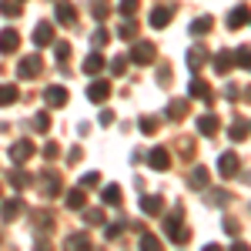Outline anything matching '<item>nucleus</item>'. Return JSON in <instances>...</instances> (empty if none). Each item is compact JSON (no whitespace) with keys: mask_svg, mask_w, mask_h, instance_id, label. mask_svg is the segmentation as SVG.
<instances>
[{"mask_svg":"<svg viewBox=\"0 0 251 251\" xmlns=\"http://www.w3.org/2000/svg\"><path fill=\"white\" fill-rule=\"evenodd\" d=\"M7 181H10L14 188H27V184H34V177H30L27 171H20V168H14V171L7 174Z\"/></svg>","mask_w":251,"mask_h":251,"instance_id":"obj_22","label":"nucleus"},{"mask_svg":"<svg viewBox=\"0 0 251 251\" xmlns=\"http://www.w3.org/2000/svg\"><path fill=\"white\" fill-rule=\"evenodd\" d=\"M17 97H20L17 84H0V107H7V104H14Z\"/></svg>","mask_w":251,"mask_h":251,"instance_id":"obj_21","label":"nucleus"},{"mask_svg":"<svg viewBox=\"0 0 251 251\" xmlns=\"http://www.w3.org/2000/svg\"><path fill=\"white\" fill-rule=\"evenodd\" d=\"M134 10H137V0H121V14L124 17H131Z\"/></svg>","mask_w":251,"mask_h":251,"instance_id":"obj_43","label":"nucleus"},{"mask_svg":"<svg viewBox=\"0 0 251 251\" xmlns=\"http://www.w3.org/2000/svg\"><path fill=\"white\" fill-rule=\"evenodd\" d=\"M97 184H100V174H97V171L80 174V188H97Z\"/></svg>","mask_w":251,"mask_h":251,"instance_id":"obj_31","label":"nucleus"},{"mask_svg":"<svg viewBox=\"0 0 251 251\" xmlns=\"http://www.w3.org/2000/svg\"><path fill=\"white\" fill-rule=\"evenodd\" d=\"M191 184L194 188H204V184H208V171H204V168H194L191 171Z\"/></svg>","mask_w":251,"mask_h":251,"instance_id":"obj_33","label":"nucleus"},{"mask_svg":"<svg viewBox=\"0 0 251 251\" xmlns=\"http://www.w3.org/2000/svg\"><path fill=\"white\" fill-rule=\"evenodd\" d=\"M238 164H241L238 154H234V151H225V154L218 157V171H221V177H234V174H238Z\"/></svg>","mask_w":251,"mask_h":251,"instance_id":"obj_6","label":"nucleus"},{"mask_svg":"<svg viewBox=\"0 0 251 251\" xmlns=\"http://www.w3.org/2000/svg\"><path fill=\"white\" fill-rule=\"evenodd\" d=\"M188 94L198 97V100H211V87H208V80L194 77V80H191V87H188Z\"/></svg>","mask_w":251,"mask_h":251,"instance_id":"obj_13","label":"nucleus"},{"mask_svg":"<svg viewBox=\"0 0 251 251\" xmlns=\"http://www.w3.org/2000/svg\"><path fill=\"white\" fill-rule=\"evenodd\" d=\"M111 97V84L107 80H94L91 87H87V100H94V104H104Z\"/></svg>","mask_w":251,"mask_h":251,"instance_id":"obj_7","label":"nucleus"},{"mask_svg":"<svg viewBox=\"0 0 251 251\" xmlns=\"http://www.w3.org/2000/svg\"><path fill=\"white\" fill-rule=\"evenodd\" d=\"M54 17L64 24V27H71L74 20H77V14H74V3H67V0H60V3H54Z\"/></svg>","mask_w":251,"mask_h":251,"instance_id":"obj_8","label":"nucleus"},{"mask_svg":"<svg viewBox=\"0 0 251 251\" xmlns=\"http://www.w3.org/2000/svg\"><path fill=\"white\" fill-rule=\"evenodd\" d=\"M0 14H3V17H20V3L17 0H3V3H0Z\"/></svg>","mask_w":251,"mask_h":251,"instance_id":"obj_28","label":"nucleus"},{"mask_svg":"<svg viewBox=\"0 0 251 251\" xmlns=\"http://www.w3.org/2000/svg\"><path fill=\"white\" fill-rule=\"evenodd\" d=\"M124 67H127V57H114V60H111V71H114V77H121V74H124Z\"/></svg>","mask_w":251,"mask_h":251,"instance_id":"obj_41","label":"nucleus"},{"mask_svg":"<svg viewBox=\"0 0 251 251\" xmlns=\"http://www.w3.org/2000/svg\"><path fill=\"white\" fill-rule=\"evenodd\" d=\"M111 121H114V114H111V111H100V124H104V127H107Z\"/></svg>","mask_w":251,"mask_h":251,"instance_id":"obj_46","label":"nucleus"},{"mask_svg":"<svg viewBox=\"0 0 251 251\" xmlns=\"http://www.w3.org/2000/svg\"><path fill=\"white\" fill-rule=\"evenodd\" d=\"M234 64H241V67H245V71H251V50L248 47H238V50H234Z\"/></svg>","mask_w":251,"mask_h":251,"instance_id":"obj_30","label":"nucleus"},{"mask_svg":"<svg viewBox=\"0 0 251 251\" xmlns=\"http://www.w3.org/2000/svg\"><path fill=\"white\" fill-rule=\"evenodd\" d=\"M17 47H20V34L14 27H3L0 30V54H14Z\"/></svg>","mask_w":251,"mask_h":251,"instance_id":"obj_4","label":"nucleus"},{"mask_svg":"<svg viewBox=\"0 0 251 251\" xmlns=\"http://www.w3.org/2000/svg\"><path fill=\"white\" fill-rule=\"evenodd\" d=\"M188 114V100H171V121H181Z\"/></svg>","mask_w":251,"mask_h":251,"instance_id":"obj_29","label":"nucleus"},{"mask_svg":"<svg viewBox=\"0 0 251 251\" xmlns=\"http://www.w3.org/2000/svg\"><path fill=\"white\" fill-rule=\"evenodd\" d=\"M0 214H3V221L17 218V214H20V201H17V198H14V201H3V208H0Z\"/></svg>","mask_w":251,"mask_h":251,"instance_id":"obj_25","label":"nucleus"},{"mask_svg":"<svg viewBox=\"0 0 251 251\" xmlns=\"http://www.w3.org/2000/svg\"><path fill=\"white\" fill-rule=\"evenodd\" d=\"M245 97H248V100H251V91H248V94H245Z\"/></svg>","mask_w":251,"mask_h":251,"instance_id":"obj_48","label":"nucleus"},{"mask_svg":"<svg viewBox=\"0 0 251 251\" xmlns=\"http://www.w3.org/2000/svg\"><path fill=\"white\" fill-rule=\"evenodd\" d=\"M231 67H234V54H228V50L214 54V71H218V74H228Z\"/></svg>","mask_w":251,"mask_h":251,"instance_id":"obj_18","label":"nucleus"},{"mask_svg":"<svg viewBox=\"0 0 251 251\" xmlns=\"http://www.w3.org/2000/svg\"><path fill=\"white\" fill-rule=\"evenodd\" d=\"M141 248H144V251H157V248H161V241H157L154 234H141Z\"/></svg>","mask_w":251,"mask_h":251,"instance_id":"obj_37","label":"nucleus"},{"mask_svg":"<svg viewBox=\"0 0 251 251\" xmlns=\"http://www.w3.org/2000/svg\"><path fill=\"white\" fill-rule=\"evenodd\" d=\"M154 57H157V47L151 44V40H137L134 50H131V60H134V64H141V67L154 64Z\"/></svg>","mask_w":251,"mask_h":251,"instance_id":"obj_2","label":"nucleus"},{"mask_svg":"<svg viewBox=\"0 0 251 251\" xmlns=\"http://www.w3.org/2000/svg\"><path fill=\"white\" fill-rule=\"evenodd\" d=\"M84 221L87 225H104V211L100 208H91V211H84Z\"/></svg>","mask_w":251,"mask_h":251,"instance_id":"obj_34","label":"nucleus"},{"mask_svg":"<svg viewBox=\"0 0 251 251\" xmlns=\"http://www.w3.org/2000/svg\"><path fill=\"white\" fill-rule=\"evenodd\" d=\"M107 40H111V34H107L104 27H97V30H94V47H104Z\"/></svg>","mask_w":251,"mask_h":251,"instance_id":"obj_40","label":"nucleus"},{"mask_svg":"<svg viewBox=\"0 0 251 251\" xmlns=\"http://www.w3.org/2000/svg\"><path fill=\"white\" fill-rule=\"evenodd\" d=\"M40 67H44V64H40V57H37V54H30V57H24L17 64V74L24 80H30V77H37V74H40Z\"/></svg>","mask_w":251,"mask_h":251,"instance_id":"obj_3","label":"nucleus"},{"mask_svg":"<svg viewBox=\"0 0 251 251\" xmlns=\"http://www.w3.org/2000/svg\"><path fill=\"white\" fill-rule=\"evenodd\" d=\"M137 127H141L144 134H154V131H157V117H141V121H137Z\"/></svg>","mask_w":251,"mask_h":251,"instance_id":"obj_35","label":"nucleus"},{"mask_svg":"<svg viewBox=\"0 0 251 251\" xmlns=\"http://www.w3.org/2000/svg\"><path fill=\"white\" fill-rule=\"evenodd\" d=\"M157 80L168 84V80H171V67H157Z\"/></svg>","mask_w":251,"mask_h":251,"instance_id":"obj_44","label":"nucleus"},{"mask_svg":"<svg viewBox=\"0 0 251 251\" xmlns=\"http://www.w3.org/2000/svg\"><path fill=\"white\" fill-rule=\"evenodd\" d=\"M80 245H87V231H77L67 238V248H80Z\"/></svg>","mask_w":251,"mask_h":251,"instance_id":"obj_39","label":"nucleus"},{"mask_svg":"<svg viewBox=\"0 0 251 251\" xmlns=\"http://www.w3.org/2000/svg\"><path fill=\"white\" fill-rule=\"evenodd\" d=\"M84 204H87V194H84V188H74V191H67V208L80 211Z\"/></svg>","mask_w":251,"mask_h":251,"instance_id":"obj_23","label":"nucleus"},{"mask_svg":"<svg viewBox=\"0 0 251 251\" xmlns=\"http://www.w3.org/2000/svg\"><path fill=\"white\" fill-rule=\"evenodd\" d=\"M54 54H57V60L64 64V60L71 57V44H67V40H57V44H54Z\"/></svg>","mask_w":251,"mask_h":251,"instance_id":"obj_32","label":"nucleus"},{"mask_svg":"<svg viewBox=\"0 0 251 251\" xmlns=\"http://www.w3.org/2000/svg\"><path fill=\"white\" fill-rule=\"evenodd\" d=\"M121 231H124V225H107V228H104V234H107V241H114V238H121Z\"/></svg>","mask_w":251,"mask_h":251,"instance_id":"obj_42","label":"nucleus"},{"mask_svg":"<svg viewBox=\"0 0 251 251\" xmlns=\"http://www.w3.org/2000/svg\"><path fill=\"white\" fill-rule=\"evenodd\" d=\"M34 131H37V134H47V131H50V114L40 111V114L34 117Z\"/></svg>","mask_w":251,"mask_h":251,"instance_id":"obj_27","label":"nucleus"},{"mask_svg":"<svg viewBox=\"0 0 251 251\" xmlns=\"http://www.w3.org/2000/svg\"><path fill=\"white\" fill-rule=\"evenodd\" d=\"M248 17H251L248 7H234L231 14H228V27H231V30H238V27H245V24H248Z\"/></svg>","mask_w":251,"mask_h":251,"instance_id":"obj_15","label":"nucleus"},{"mask_svg":"<svg viewBox=\"0 0 251 251\" xmlns=\"http://www.w3.org/2000/svg\"><path fill=\"white\" fill-rule=\"evenodd\" d=\"M34 44L37 47H47V44H54V27L44 20V24H37V30H34Z\"/></svg>","mask_w":251,"mask_h":251,"instance_id":"obj_11","label":"nucleus"},{"mask_svg":"<svg viewBox=\"0 0 251 251\" xmlns=\"http://www.w3.org/2000/svg\"><path fill=\"white\" fill-rule=\"evenodd\" d=\"M100 201H104V204H121V188H117V184H104V188H100Z\"/></svg>","mask_w":251,"mask_h":251,"instance_id":"obj_20","label":"nucleus"},{"mask_svg":"<svg viewBox=\"0 0 251 251\" xmlns=\"http://www.w3.org/2000/svg\"><path fill=\"white\" fill-rule=\"evenodd\" d=\"M47 104H50V107H64V104H67V87H60V84L47 87Z\"/></svg>","mask_w":251,"mask_h":251,"instance_id":"obj_14","label":"nucleus"},{"mask_svg":"<svg viewBox=\"0 0 251 251\" xmlns=\"http://www.w3.org/2000/svg\"><path fill=\"white\" fill-rule=\"evenodd\" d=\"M204 60H208V50H204L201 44H194L191 54H188V67H191V71H201V67H204Z\"/></svg>","mask_w":251,"mask_h":251,"instance_id":"obj_12","label":"nucleus"},{"mask_svg":"<svg viewBox=\"0 0 251 251\" xmlns=\"http://www.w3.org/2000/svg\"><path fill=\"white\" fill-rule=\"evenodd\" d=\"M164 231H168V238H171L174 245H184V241L191 238V234H188V228L181 225V208H177V211H174L171 218L164 221Z\"/></svg>","mask_w":251,"mask_h":251,"instance_id":"obj_1","label":"nucleus"},{"mask_svg":"<svg viewBox=\"0 0 251 251\" xmlns=\"http://www.w3.org/2000/svg\"><path fill=\"white\" fill-rule=\"evenodd\" d=\"M225 231H228V234H238V221H231V218H228V221H225Z\"/></svg>","mask_w":251,"mask_h":251,"instance_id":"obj_45","label":"nucleus"},{"mask_svg":"<svg viewBox=\"0 0 251 251\" xmlns=\"http://www.w3.org/2000/svg\"><path fill=\"white\" fill-rule=\"evenodd\" d=\"M91 14H94L97 20H104L111 14V3H107V0H94V3H91Z\"/></svg>","mask_w":251,"mask_h":251,"instance_id":"obj_26","label":"nucleus"},{"mask_svg":"<svg viewBox=\"0 0 251 251\" xmlns=\"http://www.w3.org/2000/svg\"><path fill=\"white\" fill-rule=\"evenodd\" d=\"M198 131H201L204 137L218 134V117H214V114H201V117H198Z\"/></svg>","mask_w":251,"mask_h":251,"instance_id":"obj_16","label":"nucleus"},{"mask_svg":"<svg viewBox=\"0 0 251 251\" xmlns=\"http://www.w3.org/2000/svg\"><path fill=\"white\" fill-rule=\"evenodd\" d=\"M245 134H248V124H245V121H234L231 124V141H241Z\"/></svg>","mask_w":251,"mask_h":251,"instance_id":"obj_38","label":"nucleus"},{"mask_svg":"<svg viewBox=\"0 0 251 251\" xmlns=\"http://www.w3.org/2000/svg\"><path fill=\"white\" fill-rule=\"evenodd\" d=\"M100 71H104V57H100V54H87V60H84V74H91V77H97V74H100Z\"/></svg>","mask_w":251,"mask_h":251,"instance_id":"obj_17","label":"nucleus"},{"mask_svg":"<svg viewBox=\"0 0 251 251\" xmlns=\"http://www.w3.org/2000/svg\"><path fill=\"white\" fill-rule=\"evenodd\" d=\"M171 20H174V7H168V3H161V7H154V10H151V27H154V30L168 27Z\"/></svg>","mask_w":251,"mask_h":251,"instance_id":"obj_5","label":"nucleus"},{"mask_svg":"<svg viewBox=\"0 0 251 251\" xmlns=\"http://www.w3.org/2000/svg\"><path fill=\"white\" fill-rule=\"evenodd\" d=\"M44 157H57V144H47L44 148Z\"/></svg>","mask_w":251,"mask_h":251,"instance_id":"obj_47","label":"nucleus"},{"mask_svg":"<svg viewBox=\"0 0 251 251\" xmlns=\"http://www.w3.org/2000/svg\"><path fill=\"white\" fill-rule=\"evenodd\" d=\"M148 164H151L154 171H168V168H171V154H168V148H154L151 157H148Z\"/></svg>","mask_w":251,"mask_h":251,"instance_id":"obj_10","label":"nucleus"},{"mask_svg":"<svg viewBox=\"0 0 251 251\" xmlns=\"http://www.w3.org/2000/svg\"><path fill=\"white\" fill-rule=\"evenodd\" d=\"M137 34V24L134 20H127V24H121V30H117V37H124V40H131Z\"/></svg>","mask_w":251,"mask_h":251,"instance_id":"obj_36","label":"nucleus"},{"mask_svg":"<svg viewBox=\"0 0 251 251\" xmlns=\"http://www.w3.org/2000/svg\"><path fill=\"white\" fill-rule=\"evenodd\" d=\"M161 208H164V201H161L157 194H148V198H141V211H144V214H161Z\"/></svg>","mask_w":251,"mask_h":251,"instance_id":"obj_19","label":"nucleus"},{"mask_svg":"<svg viewBox=\"0 0 251 251\" xmlns=\"http://www.w3.org/2000/svg\"><path fill=\"white\" fill-rule=\"evenodd\" d=\"M211 27H214V20H211V17H198V20H191V34H194V37H204Z\"/></svg>","mask_w":251,"mask_h":251,"instance_id":"obj_24","label":"nucleus"},{"mask_svg":"<svg viewBox=\"0 0 251 251\" xmlns=\"http://www.w3.org/2000/svg\"><path fill=\"white\" fill-rule=\"evenodd\" d=\"M30 154H34V141H17V144L10 148V161H14V164H24Z\"/></svg>","mask_w":251,"mask_h":251,"instance_id":"obj_9","label":"nucleus"}]
</instances>
